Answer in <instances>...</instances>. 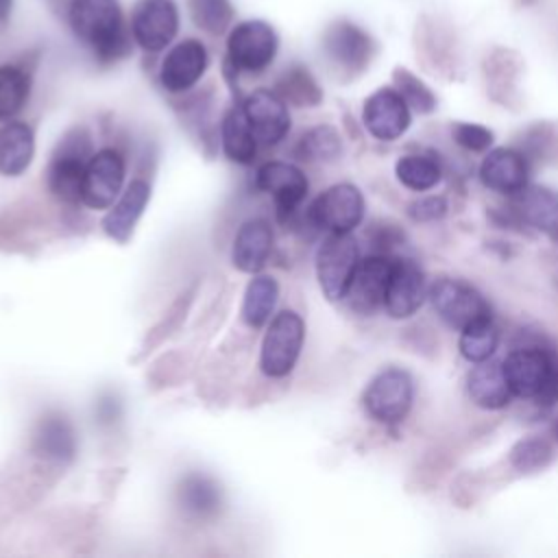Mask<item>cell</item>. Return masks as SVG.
Returning a JSON list of instances; mask_svg holds the SVG:
<instances>
[{
  "instance_id": "1",
  "label": "cell",
  "mask_w": 558,
  "mask_h": 558,
  "mask_svg": "<svg viewBox=\"0 0 558 558\" xmlns=\"http://www.w3.org/2000/svg\"><path fill=\"white\" fill-rule=\"evenodd\" d=\"M68 24L100 63H113L131 52V31L118 0H70Z\"/></svg>"
},
{
  "instance_id": "2",
  "label": "cell",
  "mask_w": 558,
  "mask_h": 558,
  "mask_svg": "<svg viewBox=\"0 0 558 558\" xmlns=\"http://www.w3.org/2000/svg\"><path fill=\"white\" fill-rule=\"evenodd\" d=\"M360 266V244L351 233H329L316 251V279L329 301H342Z\"/></svg>"
},
{
  "instance_id": "3",
  "label": "cell",
  "mask_w": 558,
  "mask_h": 558,
  "mask_svg": "<svg viewBox=\"0 0 558 558\" xmlns=\"http://www.w3.org/2000/svg\"><path fill=\"white\" fill-rule=\"evenodd\" d=\"M305 323L294 310H283L272 316L259 351V366L268 377H286L303 349Z\"/></svg>"
},
{
  "instance_id": "4",
  "label": "cell",
  "mask_w": 558,
  "mask_h": 558,
  "mask_svg": "<svg viewBox=\"0 0 558 558\" xmlns=\"http://www.w3.org/2000/svg\"><path fill=\"white\" fill-rule=\"evenodd\" d=\"M94 153L89 150V137L83 129L70 131L52 153L46 170L48 190L63 203H78L85 166Z\"/></svg>"
},
{
  "instance_id": "5",
  "label": "cell",
  "mask_w": 558,
  "mask_h": 558,
  "mask_svg": "<svg viewBox=\"0 0 558 558\" xmlns=\"http://www.w3.org/2000/svg\"><path fill=\"white\" fill-rule=\"evenodd\" d=\"M279 37L264 20H244L229 31L227 61L238 72H264L277 57Z\"/></svg>"
},
{
  "instance_id": "6",
  "label": "cell",
  "mask_w": 558,
  "mask_h": 558,
  "mask_svg": "<svg viewBox=\"0 0 558 558\" xmlns=\"http://www.w3.org/2000/svg\"><path fill=\"white\" fill-rule=\"evenodd\" d=\"M427 299L436 314L453 329L490 318V305L477 288L462 279L440 277L427 288Z\"/></svg>"
},
{
  "instance_id": "7",
  "label": "cell",
  "mask_w": 558,
  "mask_h": 558,
  "mask_svg": "<svg viewBox=\"0 0 558 558\" xmlns=\"http://www.w3.org/2000/svg\"><path fill=\"white\" fill-rule=\"evenodd\" d=\"M414 399V381L403 368H386L377 373L364 390L362 403L366 414L381 425L401 423Z\"/></svg>"
},
{
  "instance_id": "8",
  "label": "cell",
  "mask_w": 558,
  "mask_h": 558,
  "mask_svg": "<svg viewBox=\"0 0 558 558\" xmlns=\"http://www.w3.org/2000/svg\"><path fill=\"white\" fill-rule=\"evenodd\" d=\"M364 218V196L353 183H336L320 192L307 209V220L327 233H351Z\"/></svg>"
},
{
  "instance_id": "9",
  "label": "cell",
  "mask_w": 558,
  "mask_h": 558,
  "mask_svg": "<svg viewBox=\"0 0 558 558\" xmlns=\"http://www.w3.org/2000/svg\"><path fill=\"white\" fill-rule=\"evenodd\" d=\"M124 174H126V166L120 150L116 148L96 150L85 166L81 203L87 205L89 209H109L122 190Z\"/></svg>"
},
{
  "instance_id": "10",
  "label": "cell",
  "mask_w": 558,
  "mask_h": 558,
  "mask_svg": "<svg viewBox=\"0 0 558 558\" xmlns=\"http://www.w3.org/2000/svg\"><path fill=\"white\" fill-rule=\"evenodd\" d=\"M129 31L142 50H163L179 31V9L174 0H140L133 9Z\"/></svg>"
},
{
  "instance_id": "11",
  "label": "cell",
  "mask_w": 558,
  "mask_h": 558,
  "mask_svg": "<svg viewBox=\"0 0 558 558\" xmlns=\"http://www.w3.org/2000/svg\"><path fill=\"white\" fill-rule=\"evenodd\" d=\"M556 360L551 353L536 344H525L512 349L501 362L508 386L514 397L536 399L547 386Z\"/></svg>"
},
{
  "instance_id": "12",
  "label": "cell",
  "mask_w": 558,
  "mask_h": 558,
  "mask_svg": "<svg viewBox=\"0 0 558 558\" xmlns=\"http://www.w3.org/2000/svg\"><path fill=\"white\" fill-rule=\"evenodd\" d=\"M327 59L347 74H360L375 54L373 37L349 20L333 22L323 35Z\"/></svg>"
},
{
  "instance_id": "13",
  "label": "cell",
  "mask_w": 558,
  "mask_h": 558,
  "mask_svg": "<svg viewBox=\"0 0 558 558\" xmlns=\"http://www.w3.org/2000/svg\"><path fill=\"white\" fill-rule=\"evenodd\" d=\"M410 111V105L397 87H379L364 100L362 122L375 140L395 142L408 131L412 122Z\"/></svg>"
},
{
  "instance_id": "14",
  "label": "cell",
  "mask_w": 558,
  "mask_h": 558,
  "mask_svg": "<svg viewBox=\"0 0 558 558\" xmlns=\"http://www.w3.org/2000/svg\"><path fill=\"white\" fill-rule=\"evenodd\" d=\"M255 187L272 198L277 214L283 220L301 207L307 196L310 183L305 172L294 163L266 161L255 172Z\"/></svg>"
},
{
  "instance_id": "15",
  "label": "cell",
  "mask_w": 558,
  "mask_h": 558,
  "mask_svg": "<svg viewBox=\"0 0 558 558\" xmlns=\"http://www.w3.org/2000/svg\"><path fill=\"white\" fill-rule=\"evenodd\" d=\"M395 257L388 253H375L360 259V266L353 275L349 292V305L360 314H373L375 310L384 307L388 281L392 275Z\"/></svg>"
},
{
  "instance_id": "16",
  "label": "cell",
  "mask_w": 558,
  "mask_h": 558,
  "mask_svg": "<svg viewBox=\"0 0 558 558\" xmlns=\"http://www.w3.org/2000/svg\"><path fill=\"white\" fill-rule=\"evenodd\" d=\"M209 65V54L203 41L183 39L174 44L159 68V81L166 92L181 94L194 87Z\"/></svg>"
},
{
  "instance_id": "17",
  "label": "cell",
  "mask_w": 558,
  "mask_h": 558,
  "mask_svg": "<svg viewBox=\"0 0 558 558\" xmlns=\"http://www.w3.org/2000/svg\"><path fill=\"white\" fill-rule=\"evenodd\" d=\"M257 144L275 146L290 131V111L286 100L270 89H255L242 102Z\"/></svg>"
},
{
  "instance_id": "18",
  "label": "cell",
  "mask_w": 558,
  "mask_h": 558,
  "mask_svg": "<svg viewBox=\"0 0 558 558\" xmlns=\"http://www.w3.org/2000/svg\"><path fill=\"white\" fill-rule=\"evenodd\" d=\"M425 272L414 259L395 257L392 275L388 281L384 310L390 318H410L427 296Z\"/></svg>"
},
{
  "instance_id": "19",
  "label": "cell",
  "mask_w": 558,
  "mask_h": 558,
  "mask_svg": "<svg viewBox=\"0 0 558 558\" xmlns=\"http://www.w3.org/2000/svg\"><path fill=\"white\" fill-rule=\"evenodd\" d=\"M530 163L521 150L514 148H493L484 155L480 163V181L484 187L514 196L527 187Z\"/></svg>"
},
{
  "instance_id": "20",
  "label": "cell",
  "mask_w": 558,
  "mask_h": 558,
  "mask_svg": "<svg viewBox=\"0 0 558 558\" xmlns=\"http://www.w3.org/2000/svg\"><path fill=\"white\" fill-rule=\"evenodd\" d=\"M272 242H275V233L268 220L251 218L242 222L233 240V251H231L233 266L248 275L259 272L268 262Z\"/></svg>"
},
{
  "instance_id": "21",
  "label": "cell",
  "mask_w": 558,
  "mask_h": 558,
  "mask_svg": "<svg viewBox=\"0 0 558 558\" xmlns=\"http://www.w3.org/2000/svg\"><path fill=\"white\" fill-rule=\"evenodd\" d=\"M469 399L484 410H501L510 403L512 390L508 386L501 362L484 360L477 362L466 377Z\"/></svg>"
},
{
  "instance_id": "22",
  "label": "cell",
  "mask_w": 558,
  "mask_h": 558,
  "mask_svg": "<svg viewBox=\"0 0 558 558\" xmlns=\"http://www.w3.org/2000/svg\"><path fill=\"white\" fill-rule=\"evenodd\" d=\"M150 198V185L142 179L129 183V187L120 194L118 203H113L102 218V229L109 238L118 242H126L133 233L137 218L142 216L146 203Z\"/></svg>"
},
{
  "instance_id": "23",
  "label": "cell",
  "mask_w": 558,
  "mask_h": 558,
  "mask_svg": "<svg viewBox=\"0 0 558 558\" xmlns=\"http://www.w3.org/2000/svg\"><path fill=\"white\" fill-rule=\"evenodd\" d=\"M35 155V135L26 122H7L0 129V174L20 177Z\"/></svg>"
},
{
  "instance_id": "24",
  "label": "cell",
  "mask_w": 558,
  "mask_h": 558,
  "mask_svg": "<svg viewBox=\"0 0 558 558\" xmlns=\"http://www.w3.org/2000/svg\"><path fill=\"white\" fill-rule=\"evenodd\" d=\"M35 449L39 456L54 462L72 460L76 449V438L70 421L57 412L46 414L35 429Z\"/></svg>"
},
{
  "instance_id": "25",
  "label": "cell",
  "mask_w": 558,
  "mask_h": 558,
  "mask_svg": "<svg viewBox=\"0 0 558 558\" xmlns=\"http://www.w3.org/2000/svg\"><path fill=\"white\" fill-rule=\"evenodd\" d=\"M222 150L229 161L235 163H251L257 153V140L253 135V129L248 124V118L242 109V105H235L227 111L222 118Z\"/></svg>"
},
{
  "instance_id": "26",
  "label": "cell",
  "mask_w": 558,
  "mask_h": 558,
  "mask_svg": "<svg viewBox=\"0 0 558 558\" xmlns=\"http://www.w3.org/2000/svg\"><path fill=\"white\" fill-rule=\"evenodd\" d=\"M179 501L187 514L207 519L218 512L222 497H220L218 484L211 477L190 473L183 477V482L179 486Z\"/></svg>"
},
{
  "instance_id": "27",
  "label": "cell",
  "mask_w": 558,
  "mask_h": 558,
  "mask_svg": "<svg viewBox=\"0 0 558 558\" xmlns=\"http://www.w3.org/2000/svg\"><path fill=\"white\" fill-rule=\"evenodd\" d=\"M279 299V286L268 275H257L248 281L242 301V320L248 327H264L270 320Z\"/></svg>"
},
{
  "instance_id": "28",
  "label": "cell",
  "mask_w": 558,
  "mask_h": 558,
  "mask_svg": "<svg viewBox=\"0 0 558 558\" xmlns=\"http://www.w3.org/2000/svg\"><path fill=\"white\" fill-rule=\"evenodd\" d=\"M395 174L399 183L412 192H427L440 183L442 168L432 155H403L395 163Z\"/></svg>"
},
{
  "instance_id": "29",
  "label": "cell",
  "mask_w": 558,
  "mask_h": 558,
  "mask_svg": "<svg viewBox=\"0 0 558 558\" xmlns=\"http://www.w3.org/2000/svg\"><path fill=\"white\" fill-rule=\"evenodd\" d=\"M499 347V329L493 323V318H484L477 323H471L469 327L460 329L458 349L464 360L477 364L484 360H490L493 353Z\"/></svg>"
},
{
  "instance_id": "30",
  "label": "cell",
  "mask_w": 558,
  "mask_h": 558,
  "mask_svg": "<svg viewBox=\"0 0 558 558\" xmlns=\"http://www.w3.org/2000/svg\"><path fill=\"white\" fill-rule=\"evenodd\" d=\"M31 94V76L13 63L0 65V120H11L22 111Z\"/></svg>"
},
{
  "instance_id": "31",
  "label": "cell",
  "mask_w": 558,
  "mask_h": 558,
  "mask_svg": "<svg viewBox=\"0 0 558 558\" xmlns=\"http://www.w3.org/2000/svg\"><path fill=\"white\" fill-rule=\"evenodd\" d=\"M340 150H342L340 135L333 126H327V124L310 129L299 140V146H296L299 157L307 161H331L340 155Z\"/></svg>"
},
{
  "instance_id": "32",
  "label": "cell",
  "mask_w": 558,
  "mask_h": 558,
  "mask_svg": "<svg viewBox=\"0 0 558 558\" xmlns=\"http://www.w3.org/2000/svg\"><path fill=\"white\" fill-rule=\"evenodd\" d=\"M187 9L192 22L209 35L225 33L233 22L231 0H187Z\"/></svg>"
},
{
  "instance_id": "33",
  "label": "cell",
  "mask_w": 558,
  "mask_h": 558,
  "mask_svg": "<svg viewBox=\"0 0 558 558\" xmlns=\"http://www.w3.org/2000/svg\"><path fill=\"white\" fill-rule=\"evenodd\" d=\"M392 81L397 92L405 98V102L410 105V109L418 111V113H432L436 109V96L434 92L418 78L414 76L410 70L405 68H397L392 72Z\"/></svg>"
},
{
  "instance_id": "34",
  "label": "cell",
  "mask_w": 558,
  "mask_h": 558,
  "mask_svg": "<svg viewBox=\"0 0 558 558\" xmlns=\"http://www.w3.org/2000/svg\"><path fill=\"white\" fill-rule=\"evenodd\" d=\"M551 447L543 438H523L510 449V464L521 473H534L551 462Z\"/></svg>"
},
{
  "instance_id": "35",
  "label": "cell",
  "mask_w": 558,
  "mask_h": 558,
  "mask_svg": "<svg viewBox=\"0 0 558 558\" xmlns=\"http://www.w3.org/2000/svg\"><path fill=\"white\" fill-rule=\"evenodd\" d=\"M279 96L288 102H296L299 107L303 105H316L320 100V89L316 81L310 76L307 70L303 68H292L279 83Z\"/></svg>"
},
{
  "instance_id": "36",
  "label": "cell",
  "mask_w": 558,
  "mask_h": 558,
  "mask_svg": "<svg viewBox=\"0 0 558 558\" xmlns=\"http://www.w3.org/2000/svg\"><path fill=\"white\" fill-rule=\"evenodd\" d=\"M451 135L460 148L471 153H484L493 144V131L473 122H458Z\"/></svg>"
},
{
  "instance_id": "37",
  "label": "cell",
  "mask_w": 558,
  "mask_h": 558,
  "mask_svg": "<svg viewBox=\"0 0 558 558\" xmlns=\"http://www.w3.org/2000/svg\"><path fill=\"white\" fill-rule=\"evenodd\" d=\"M447 209L449 207H447L445 196L429 194V196H423V198H416L414 203H410L408 216L414 222H436L447 214Z\"/></svg>"
},
{
  "instance_id": "38",
  "label": "cell",
  "mask_w": 558,
  "mask_h": 558,
  "mask_svg": "<svg viewBox=\"0 0 558 558\" xmlns=\"http://www.w3.org/2000/svg\"><path fill=\"white\" fill-rule=\"evenodd\" d=\"M556 401H558V362L554 364V371H551V377H549L547 386L536 397V403H543V405H554Z\"/></svg>"
},
{
  "instance_id": "39",
  "label": "cell",
  "mask_w": 558,
  "mask_h": 558,
  "mask_svg": "<svg viewBox=\"0 0 558 558\" xmlns=\"http://www.w3.org/2000/svg\"><path fill=\"white\" fill-rule=\"evenodd\" d=\"M13 9V0H0V28L9 22Z\"/></svg>"
},
{
  "instance_id": "40",
  "label": "cell",
  "mask_w": 558,
  "mask_h": 558,
  "mask_svg": "<svg viewBox=\"0 0 558 558\" xmlns=\"http://www.w3.org/2000/svg\"><path fill=\"white\" fill-rule=\"evenodd\" d=\"M554 436H556V440H558V421L554 423Z\"/></svg>"
}]
</instances>
